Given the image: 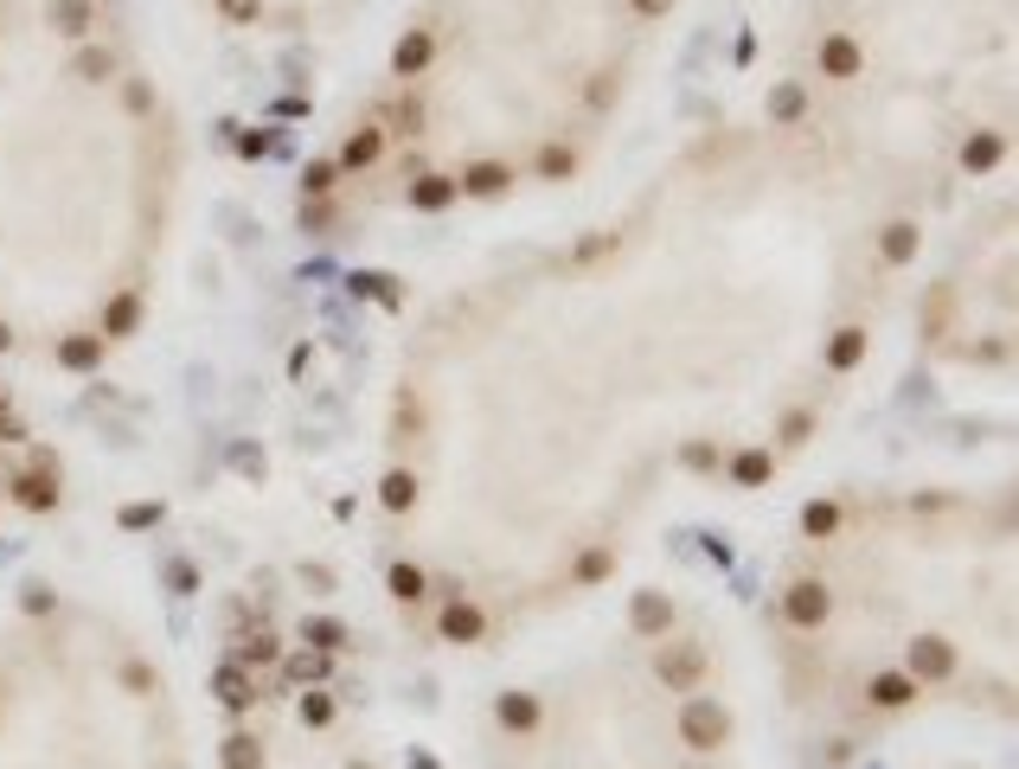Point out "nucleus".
<instances>
[{
  "label": "nucleus",
  "mask_w": 1019,
  "mask_h": 769,
  "mask_svg": "<svg viewBox=\"0 0 1019 769\" xmlns=\"http://www.w3.org/2000/svg\"><path fill=\"white\" fill-rule=\"evenodd\" d=\"M866 71V51H860V39L853 32H827L821 39V77H834V84H846V77Z\"/></svg>",
  "instance_id": "obj_9"
},
{
  "label": "nucleus",
  "mask_w": 1019,
  "mask_h": 769,
  "mask_svg": "<svg viewBox=\"0 0 1019 769\" xmlns=\"http://www.w3.org/2000/svg\"><path fill=\"white\" fill-rule=\"evenodd\" d=\"M237 154H244V160H263V154H276V135H237Z\"/></svg>",
  "instance_id": "obj_44"
},
{
  "label": "nucleus",
  "mask_w": 1019,
  "mask_h": 769,
  "mask_svg": "<svg viewBox=\"0 0 1019 769\" xmlns=\"http://www.w3.org/2000/svg\"><path fill=\"white\" fill-rule=\"evenodd\" d=\"M219 769H263V738H251V731H231V738L219 743Z\"/></svg>",
  "instance_id": "obj_26"
},
{
  "label": "nucleus",
  "mask_w": 1019,
  "mask_h": 769,
  "mask_svg": "<svg viewBox=\"0 0 1019 769\" xmlns=\"http://www.w3.org/2000/svg\"><path fill=\"white\" fill-rule=\"evenodd\" d=\"M71 77H77V84H109V77H116V58H109L103 46H84L71 58Z\"/></svg>",
  "instance_id": "obj_32"
},
{
  "label": "nucleus",
  "mask_w": 1019,
  "mask_h": 769,
  "mask_svg": "<svg viewBox=\"0 0 1019 769\" xmlns=\"http://www.w3.org/2000/svg\"><path fill=\"white\" fill-rule=\"evenodd\" d=\"M7 487H13V500H20L26 513H51V507H58V461L39 456L32 468H20Z\"/></svg>",
  "instance_id": "obj_5"
},
{
  "label": "nucleus",
  "mask_w": 1019,
  "mask_h": 769,
  "mask_svg": "<svg viewBox=\"0 0 1019 769\" xmlns=\"http://www.w3.org/2000/svg\"><path fill=\"white\" fill-rule=\"evenodd\" d=\"M46 20H51V32H65V39H84L97 13H90V0H51Z\"/></svg>",
  "instance_id": "obj_27"
},
{
  "label": "nucleus",
  "mask_w": 1019,
  "mask_h": 769,
  "mask_svg": "<svg viewBox=\"0 0 1019 769\" xmlns=\"http://www.w3.org/2000/svg\"><path fill=\"white\" fill-rule=\"evenodd\" d=\"M629 7H635L641 20H661V13H667V7H673V0H629Z\"/></svg>",
  "instance_id": "obj_47"
},
{
  "label": "nucleus",
  "mask_w": 1019,
  "mask_h": 769,
  "mask_svg": "<svg viewBox=\"0 0 1019 769\" xmlns=\"http://www.w3.org/2000/svg\"><path fill=\"white\" fill-rule=\"evenodd\" d=\"M20 436H26V430L13 424V417H7V410H0V442H20Z\"/></svg>",
  "instance_id": "obj_49"
},
{
  "label": "nucleus",
  "mask_w": 1019,
  "mask_h": 769,
  "mask_svg": "<svg viewBox=\"0 0 1019 769\" xmlns=\"http://www.w3.org/2000/svg\"><path fill=\"white\" fill-rule=\"evenodd\" d=\"M436 635L456 641V648H475V641L487 635V615L475 610L468 596H449V603H443V615H436Z\"/></svg>",
  "instance_id": "obj_7"
},
{
  "label": "nucleus",
  "mask_w": 1019,
  "mask_h": 769,
  "mask_svg": "<svg viewBox=\"0 0 1019 769\" xmlns=\"http://www.w3.org/2000/svg\"><path fill=\"white\" fill-rule=\"evenodd\" d=\"M834 615V590L821 584V577H795L789 590H783V622L789 629H821Z\"/></svg>",
  "instance_id": "obj_3"
},
{
  "label": "nucleus",
  "mask_w": 1019,
  "mask_h": 769,
  "mask_svg": "<svg viewBox=\"0 0 1019 769\" xmlns=\"http://www.w3.org/2000/svg\"><path fill=\"white\" fill-rule=\"evenodd\" d=\"M20 610H26V615H46V610H58V596H51L46 584H26V590H20Z\"/></svg>",
  "instance_id": "obj_43"
},
{
  "label": "nucleus",
  "mask_w": 1019,
  "mask_h": 769,
  "mask_svg": "<svg viewBox=\"0 0 1019 769\" xmlns=\"http://www.w3.org/2000/svg\"><path fill=\"white\" fill-rule=\"evenodd\" d=\"M1000 160H1007V135H1000V128H974L969 142H962V167H969V174H994Z\"/></svg>",
  "instance_id": "obj_18"
},
{
  "label": "nucleus",
  "mask_w": 1019,
  "mask_h": 769,
  "mask_svg": "<svg viewBox=\"0 0 1019 769\" xmlns=\"http://www.w3.org/2000/svg\"><path fill=\"white\" fill-rule=\"evenodd\" d=\"M494 718H501L507 731H520V738H526V731H538V724H545V705H538V692H501V699H494Z\"/></svg>",
  "instance_id": "obj_17"
},
{
  "label": "nucleus",
  "mask_w": 1019,
  "mask_h": 769,
  "mask_svg": "<svg viewBox=\"0 0 1019 769\" xmlns=\"http://www.w3.org/2000/svg\"><path fill=\"white\" fill-rule=\"evenodd\" d=\"M333 712H340V705H333V692H302V724H308V731H328Z\"/></svg>",
  "instance_id": "obj_37"
},
{
  "label": "nucleus",
  "mask_w": 1019,
  "mask_h": 769,
  "mask_svg": "<svg viewBox=\"0 0 1019 769\" xmlns=\"http://www.w3.org/2000/svg\"><path fill=\"white\" fill-rule=\"evenodd\" d=\"M615 90H622V77H615V71H596V77L584 84V103H590V109H610Z\"/></svg>",
  "instance_id": "obj_40"
},
{
  "label": "nucleus",
  "mask_w": 1019,
  "mask_h": 769,
  "mask_svg": "<svg viewBox=\"0 0 1019 769\" xmlns=\"http://www.w3.org/2000/svg\"><path fill=\"white\" fill-rule=\"evenodd\" d=\"M866 353H872V328L866 321H846V328H834L827 333V372H860L866 366Z\"/></svg>",
  "instance_id": "obj_6"
},
{
  "label": "nucleus",
  "mask_w": 1019,
  "mask_h": 769,
  "mask_svg": "<svg viewBox=\"0 0 1019 769\" xmlns=\"http://www.w3.org/2000/svg\"><path fill=\"white\" fill-rule=\"evenodd\" d=\"M918 251H923V225H918V218H892V225L879 231V256H885L892 270L918 263Z\"/></svg>",
  "instance_id": "obj_14"
},
{
  "label": "nucleus",
  "mask_w": 1019,
  "mask_h": 769,
  "mask_svg": "<svg viewBox=\"0 0 1019 769\" xmlns=\"http://www.w3.org/2000/svg\"><path fill=\"white\" fill-rule=\"evenodd\" d=\"M725 738H731V712H725L718 699H687V705H680V743H687L692 757H712Z\"/></svg>",
  "instance_id": "obj_2"
},
{
  "label": "nucleus",
  "mask_w": 1019,
  "mask_h": 769,
  "mask_svg": "<svg viewBox=\"0 0 1019 769\" xmlns=\"http://www.w3.org/2000/svg\"><path fill=\"white\" fill-rule=\"evenodd\" d=\"M385 590L405 603V610H417L424 596H430V571H417V564H391V577H385Z\"/></svg>",
  "instance_id": "obj_24"
},
{
  "label": "nucleus",
  "mask_w": 1019,
  "mask_h": 769,
  "mask_svg": "<svg viewBox=\"0 0 1019 769\" xmlns=\"http://www.w3.org/2000/svg\"><path fill=\"white\" fill-rule=\"evenodd\" d=\"M7 347H13V328H7V321H0V353H7Z\"/></svg>",
  "instance_id": "obj_50"
},
{
  "label": "nucleus",
  "mask_w": 1019,
  "mask_h": 769,
  "mask_svg": "<svg viewBox=\"0 0 1019 769\" xmlns=\"http://www.w3.org/2000/svg\"><path fill=\"white\" fill-rule=\"evenodd\" d=\"M622 251V237L615 231H596V237H584L578 251H571V270H584V263H596V256H615Z\"/></svg>",
  "instance_id": "obj_36"
},
{
  "label": "nucleus",
  "mask_w": 1019,
  "mask_h": 769,
  "mask_svg": "<svg viewBox=\"0 0 1019 769\" xmlns=\"http://www.w3.org/2000/svg\"><path fill=\"white\" fill-rule=\"evenodd\" d=\"M603 577H615V552H610V545H590L584 558L571 564V584L590 590V584H603Z\"/></svg>",
  "instance_id": "obj_30"
},
{
  "label": "nucleus",
  "mask_w": 1019,
  "mask_h": 769,
  "mask_svg": "<svg viewBox=\"0 0 1019 769\" xmlns=\"http://www.w3.org/2000/svg\"><path fill=\"white\" fill-rule=\"evenodd\" d=\"M0 410H7V384H0Z\"/></svg>",
  "instance_id": "obj_51"
},
{
  "label": "nucleus",
  "mask_w": 1019,
  "mask_h": 769,
  "mask_svg": "<svg viewBox=\"0 0 1019 769\" xmlns=\"http://www.w3.org/2000/svg\"><path fill=\"white\" fill-rule=\"evenodd\" d=\"M333 654H321V648H302V654H282V680L289 687H314V680H328Z\"/></svg>",
  "instance_id": "obj_20"
},
{
  "label": "nucleus",
  "mask_w": 1019,
  "mask_h": 769,
  "mask_svg": "<svg viewBox=\"0 0 1019 769\" xmlns=\"http://www.w3.org/2000/svg\"><path fill=\"white\" fill-rule=\"evenodd\" d=\"M405 199H410V212H449V205L462 199V193H456V174H417L405 186Z\"/></svg>",
  "instance_id": "obj_16"
},
{
  "label": "nucleus",
  "mask_w": 1019,
  "mask_h": 769,
  "mask_svg": "<svg viewBox=\"0 0 1019 769\" xmlns=\"http://www.w3.org/2000/svg\"><path fill=\"white\" fill-rule=\"evenodd\" d=\"M142 328V295H116V302L103 308V340H128V333Z\"/></svg>",
  "instance_id": "obj_21"
},
{
  "label": "nucleus",
  "mask_w": 1019,
  "mask_h": 769,
  "mask_svg": "<svg viewBox=\"0 0 1019 769\" xmlns=\"http://www.w3.org/2000/svg\"><path fill=\"white\" fill-rule=\"evenodd\" d=\"M802 533H808V538H834V533H841V507H834V500H808V507H802Z\"/></svg>",
  "instance_id": "obj_34"
},
{
  "label": "nucleus",
  "mask_w": 1019,
  "mask_h": 769,
  "mask_svg": "<svg viewBox=\"0 0 1019 769\" xmlns=\"http://www.w3.org/2000/svg\"><path fill=\"white\" fill-rule=\"evenodd\" d=\"M353 769H372V763H353Z\"/></svg>",
  "instance_id": "obj_52"
},
{
  "label": "nucleus",
  "mask_w": 1019,
  "mask_h": 769,
  "mask_svg": "<svg viewBox=\"0 0 1019 769\" xmlns=\"http://www.w3.org/2000/svg\"><path fill=\"white\" fill-rule=\"evenodd\" d=\"M379 500H385L391 513H410V507H417V475H410V468H385Z\"/></svg>",
  "instance_id": "obj_31"
},
{
  "label": "nucleus",
  "mask_w": 1019,
  "mask_h": 769,
  "mask_svg": "<svg viewBox=\"0 0 1019 769\" xmlns=\"http://www.w3.org/2000/svg\"><path fill=\"white\" fill-rule=\"evenodd\" d=\"M764 109H769V123L789 128V123H802V116H808V90H802V84H776Z\"/></svg>",
  "instance_id": "obj_28"
},
{
  "label": "nucleus",
  "mask_w": 1019,
  "mask_h": 769,
  "mask_svg": "<svg viewBox=\"0 0 1019 769\" xmlns=\"http://www.w3.org/2000/svg\"><path fill=\"white\" fill-rule=\"evenodd\" d=\"M347 289H353V295H372L379 308H405L398 276H385V270H353V276H347Z\"/></svg>",
  "instance_id": "obj_25"
},
{
  "label": "nucleus",
  "mask_w": 1019,
  "mask_h": 769,
  "mask_svg": "<svg viewBox=\"0 0 1019 769\" xmlns=\"http://www.w3.org/2000/svg\"><path fill=\"white\" fill-rule=\"evenodd\" d=\"M148 526H161V500H128V507H123V533H148Z\"/></svg>",
  "instance_id": "obj_39"
},
{
  "label": "nucleus",
  "mask_w": 1019,
  "mask_h": 769,
  "mask_svg": "<svg viewBox=\"0 0 1019 769\" xmlns=\"http://www.w3.org/2000/svg\"><path fill=\"white\" fill-rule=\"evenodd\" d=\"M904 673H911L918 687H936V680H949V673H955V641L918 635L911 648H904Z\"/></svg>",
  "instance_id": "obj_4"
},
{
  "label": "nucleus",
  "mask_w": 1019,
  "mask_h": 769,
  "mask_svg": "<svg viewBox=\"0 0 1019 769\" xmlns=\"http://www.w3.org/2000/svg\"><path fill=\"white\" fill-rule=\"evenodd\" d=\"M333 179H340V167H333V160H308V167H302V205L308 199H328Z\"/></svg>",
  "instance_id": "obj_35"
},
{
  "label": "nucleus",
  "mask_w": 1019,
  "mask_h": 769,
  "mask_svg": "<svg viewBox=\"0 0 1019 769\" xmlns=\"http://www.w3.org/2000/svg\"><path fill=\"white\" fill-rule=\"evenodd\" d=\"M103 347H109L103 333H65V340H58V366H65V372H97Z\"/></svg>",
  "instance_id": "obj_19"
},
{
  "label": "nucleus",
  "mask_w": 1019,
  "mask_h": 769,
  "mask_svg": "<svg viewBox=\"0 0 1019 769\" xmlns=\"http://www.w3.org/2000/svg\"><path fill=\"white\" fill-rule=\"evenodd\" d=\"M302 641H308V648H321V654H340L353 635H347V622H340V615H308Z\"/></svg>",
  "instance_id": "obj_29"
},
{
  "label": "nucleus",
  "mask_w": 1019,
  "mask_h": 769,
  "mask_svg": "<svg viewBox=\"0 0 1019 769\" xmlns=\"http://www.w3.org/2000/svg\"><path fill=\"white\" fill-rule=\"evenodd\" d=\"M379 154H385V128L379 123H359L353 135L340 142V160H333V167H340V174H359V167H372Z\"/></svg>",
  "instance_id": "obj_15"
},
{
  "label": "nucleus",
  "mask_w": 1019,
  "mask_h": 769,
  "mask_svg": "<svg viewBox=\"0 0 1019 769\" xmlns=\"http://www.w3.org/2000/svg\"><path fill=\"white\" fill-rule=\"evenodd\" d=\"M148 84H128V109H135V116H148Z\"/></svg>",
  "instance_id": "obj_48"
},
{
  "label": "nucleus",
  "mask_w": 1019,
  "mask_h": 769,
  "mask_svg": "<svg viewBox=\"0 0 1019 769\" xmlns=\"http://www.w3.org/2000/svg\"><path fill=\"white\" fill-rule=\"evenodd\" d=\"M430 58H436V32H430V26H410L405 39L391 46V77H424V71H430Z\"/></svg>",
  "instance_id": "obj_11"
},
{
  "label": "nucleus",
  "mask_w": 1019,
  "mask_h": 769,
  "mask_svg": "<svg viewBox=\"0 0 1019 769\" xmlns=\"http://www.w3.org/2000/svg\"><path fill=\"white\" fill-rule=\"evenodd\" d=\"M629 629H635L641 641H667V629H673V603H667V590H635V603H629Z\"/></svg>",
  "instance_id": "obj_8"
},
{
  "label": "nucleus",
  "mask_w": 1019,
  "mask_h": 769,
  "mask_svg": "<svg viewBox=\"0 0 1019 769\" xmlns=\"http://www.w3.org/2000/svg\"><path fill=\"white\" fill-rule=\"evenodd\" d=\"M706 673H712V654H706L699 641H661V654H654V680H661L667 692H699V687H706Z\"/></svg>",
  "instance_id": "obj_1"
},
{
  "label": "nucleus",
  "mask_w": 1019,
  "mask_h": 769,
  "mask_svg": "<svg viewBox=\"0 0 1019 769\" xmlns=\"http://www.w3.org/2000/svg\"><path fill=\"white\" fill-rule=\"evenodd\" d=\"M533 174L538 179H571V174H578V154L564 148V142H545V148H538V160H533Z\"/></svg>",
  "instance_id": "obj_33"
},
{
  "label": "nucleus",
  "mask_w": 1019,
  "mask_h": 769,
  "mask_svg": "<svg viewBox=\"0 0 1019 769\" xmlns=\"http://www.w3.org/2000/svg\"><path fill=\"white\" fill-rule=\"evenodd\" d=\"M231 661L244 666V673H256V666H276L282 661V641L270 635V629H256V635L237 641V654H231Z\"/></svg>",
  "instance_id": "obj_23"
},
{
  "label": "nucleus",
  "mask_w": 1019,
  "mask_h": 769,
  "mask_svg": "<svg viewBox=\"0 0 1019 769\" xmlns=\"http://www.w3.org/2000/svg\"><path fill=\"white\" fill-rule=\"evenodd\" d=\"M769 475H776L769 449H738L731 456V487H769Z\"/></svg>",
  "instance_id": "obj_22"
},
{
  "label": "nucleus",
  "mask_w": 1019,
  "mask_h": 769,
  "mask_svg": "<svg viewBox=\"0 0 1019 769\" xmlns=\"http://www.w3.org/2000/svg\"><path fill=\"white\" fill-rule=\"evenodd\" d=\"M212 692H219V705H225V712H251L256 699H263V687H256V673H244L237 661H225L219 673H212Z\"/></svg>",
  "instance_id": "obj_12"
},
{
  "label": "nucleus",
  "mask_w": 1019,
  "mask_h": 769,
  "mask_svg": "<svg viewBox=\"0 0 1019 769\" xmlns=\"http://www.w3.org/2000/svg\"><path fill=\"white\" fill-rule=\"evenodd\" d=\"M513 186V167L507 160H475V167H462L456 174V193L462 199H501Z\"/></svg>",
  "instance_id": "obj_10"
},
{
  "label": "nucleus",
  "mask_w": 1019,
  "mask_h": 769,
  "mask_svg": "<svg viewBox=\"0 0 1019 769\" xmlns=\"http://www.w3.org/2000/svg\"><path fill=\"white\" fill-rule=\"evenodd\" d=\"M918 692H923V687L911 680V673H904V666H885V673H872V680H866V699L879 705V712H904Z\"/></svg>",
  "instance_id": "obj_13"
},
{
  "label": "nucleus",
  "mask_w": 1019,
  "mask_h": 769,
  "mask_svg": "<svg viewBox=\"0 0 1019 769\" xmlns=\"http://www.w3.org/2000/svg\"><path fill=\"white\" fill-rule=\"evenodd\" d=\"M680 461H687V468H718V449H712V442H687Z\"/></svg>",
  "instance_id": "obj_45"
},
{
  "label": "nucleus",
  "mask_w": 1019,
  "mask_h": 769,
  "mask_svg": "<svg viewBox=\"0 0 1019 769\" xmlns=\"http://www.w3.org/2000/svg\"><path fill=\"white\" fill-rule=\"evenodd\" d=\"M783 449H802V442H808V436H815V410H789V417H783Z\"/></svg>",
  "instance_id": "obj_38"
},
{
  "label": "nucleus",
  "mask_w": 1019,
  "mask_h": 769,
  "mask_svg": "<svg viewBox=\"0 0 1019 769\" xmlns=\"http://www.w3.org/2000/svg\"><path fill=\"white\" fill-rule=\"evenodd\" d=\"M391 123H398V135H417V128H424V103L405 97L398 109H391Z\"/></svg>",
  "instance_id": "obj_42"
},
{
  "label": "nucleus",
  "mask_w": 1019,
  "mask_h": 769,
  "mask_svg": "<svg viewBox=\"0 0 1019 769\" xmlns=\"http://www.w3.org/2000/svg\"><path fill=\"white\" fill-rule=\"evenodd\" d=\"M219 13H225L231 26H256V13H263V0H219Z\"/></svg>",
  "instance_id": "obj_41"
},
{
  "label": "nucleus",
  "mask_w": 1019,
  "mask_h": 769,
  "mask_svg": "<svg viewBox=\"0 0 1019 769\" xmlns=\"http://www.w3.org/2000/svg\"><path fill=\"white\" fill-rule=\"evenodd\" d=\"M943 321H949V289H936V295H930V321H923V328L943 333Z\"/></svg>",
  "instance_id": "obj_46"
}]
</instances>
